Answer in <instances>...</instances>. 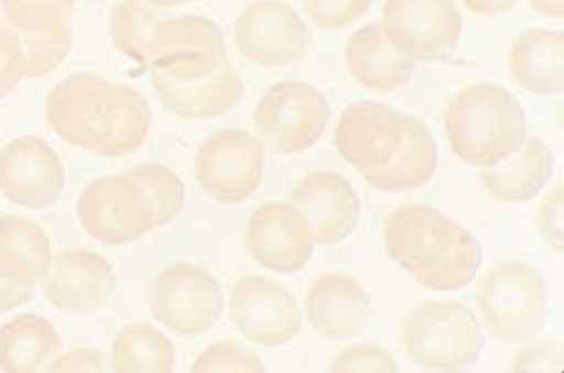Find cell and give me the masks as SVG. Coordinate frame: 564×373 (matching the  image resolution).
<instances>
[{
  "mask_svg": "<svg viewBox=\"0 0 564 373\" xmlns=\"http://www.w3.org/2000/svg\"><path fill=\"white\" fill-rule=\"evenodd\" d=\"M45 114L61 140L105 157L138 150L152 120L148 101L132 86L88 73H73L55 85Z\"/></svg>",
  "mask_w": 564,
  "mask_h": 373,
  "instance_id": "cell-1",
  "label": "cell"
},
{
  "mask_svg": "<svg viewBox=\"0 0 564 373\" xmlns=\"http://www.w3.org/2000/svg\"><path fill=\"white\" fill-rule=\"evenodd\" d=\"M382 241L391 259L430 289L468 285L482 259L481 245L469 230L422 202L392 209L383 222Z\"/></svg>",
  "mask_w": 564,
  "mask_h": 373,
  "instance_id": "cell-2",
  "label": "cell"
},
{
  "mask_svg": "<svg viewBox=\"0 0 564 373\" xmlns=\"http://www.w3.org/2000/svg\"><path fill=\"white\" fill-rule=\"evenodd\" d=\"M443 129L452 152L470 166L487 167L513 153L527 138L522 105L506 88L471 84L451 98Z\"/></svg>",
  "mask_w": 564,
  "mask_h": 373,
  "instance_id": "cell-3",
  "label": "cell"
},
{
  "mask_svg": "<svg viewBox=\"0 0 564 373\" xmlns=\"http://www.w3.org/2000/svg\"><path fill=\"white\" fill-rule=\"evenodd\" d=\"M546 301L541 273L514 259L492 264L477 288V307L485 328L505 343L534 337L545 322Z\"/></svg>",
  "mask_w": 564,
  "mask_h": 373,
  "instance_id": "cell-4",
  "label": "cell"
},
{
  "mask_svg": "<svg viewBox=\"0 0 564 373\" xmlns=\"http://www.w3.org/2000/svg\"><path fill=\"white\" fill-rule=\"evenodd\" d=\"M402 345L420 367L460 371L474 365L484 349V337L474 314L451 301H429L406 317Z\"/></svg>",
  "mask_w": 564,
  "mask_h": 373,
  "instance_id": "cell-5",
  "label": "cell"
},
{
  "mask_svg": "<svg viewBox=\"0 0 564 373\" xmlns=\"http://www.w3.org/2000/svg\"><path fill=\"white\" fill-rule=\"evenodd\" d=\"M330 109L324 95L304 80L288 79L270 86L253 111L258 139L282 155L311 149L325 131Z\"/></svg>",
  "mask_w": 564,
  "mask_h": 373,
  "instance_id": "cell-6",
  "label": "cell"
},
{
  "mask_svg": "<svg viewBox=\"0 0 564 373\" xmlns=\"http://www.w3.org/2000/svg\"><path fill=\"white\" fill-rule=\"evenodd\" d=\"M152 316L183 336H198L219 320L224 294L218 279L207 268L187 262L159 272L148 292Z\"/></svg>",
  "mask_w": 564,
  "mask_h": 373,
  "instance_id": "cell-7",
  "label": "cell"
},
{
  "mask_svg": "<svg viewBox=\"0 0 564 373\" xmlns=\"http://www.w3.org/2000/svg\"><path fill=\"white\" fill-rule=\"evenodd\" d=\"M77 215L89 235L111 245L133 242L158 228L145 189L127 173L89 183L79 195Z\"/></svg>",
  "mask_w": 564,
  "mask_h": 373,
  "instance_id": "cell-8",
  "label": "cell"
},
{
  "mask_svg": "<svg viewBox=\"0 0 564 373\" xmlns=\"http://www.w3.org/2000/svg\"><path fill=\"white\" fill-rule=\"evenodd\" d=\"M380 24L389 43L414 63L447 61L463 30L455 0H383Z\"/></svg>",
  "mask_w": 564,
  "mask_h": 373,
  "instance_id": "cell-9",
  "label": "cell"
},
{
  "mask_svg": "<svg viewBox=\"0 0 564 373\" xmlns=\"http://www.w3.org/2000/svg\"><path fill=\"white\" fill-rule=\"evenodd\" d=\"M263 147L241 129H219L199 145L193 174L200 188L221 204H239L261 185Z\"/></svg>",
  "mask_w": 564,
  "mask_h": 373,
  "instance_id": "cell-10",
  "label": "cell"
},
{
  "mask_svg": "<svg viewBox=\"0 0 564 373\" xmlns=\"http://www.w3.org/2000/svg\"><path fill=\"white\" fill-rule=\"evenodd\" d=\"M235 39L239 52L263 67L299 62L310 46L305 24L284 0H259L246 6L236 20Z\"/></svg>",
  "mask_w": 564,
  "mask_h": 373,
  "instance_id": "cell-11",
  "label": "cell"
},
{
  "mask_svg": "<svg viewBox=\"0 0 564 373\" xmlns=\"http://www.w3.org/2000/svg\"><path fill=\"white\" fill-rule=\"evenodd\" d=\"M228 309L238 331L260 345L283 344L301 329L296 299L285 286L265 276L239 278L230 289Z\"/></svg>",
  "mask_w": 564,
  "mask_h": 373,
  "instance_id": "cell-12",
  "label": "cell"
},
{
  "mask_svg": "<svg viewBox=\"0 0 564 373\" xmlns=\"http://www.w3.org/2000/svg\"><path fill=\"white\" fill-rule=\"evenodd\" d=\"M404 113L375 100H358L340 112L334 133L337 153L361 175L381 169L397 156Z\"/></svg>",
  "mask_w": 564,
  "mask_h": 373,
  "instance_id": "cell-13",
  "label": "cell"
},
{
  "mask_svg": "<svg viewBox=\"0 0 564 373\" xmlns=\"http://www.w3.org/2000/svg\"><path fill=\"white\" fill-rule=\"evenodd\" d=\"M64 186L62 160L43 138L23 135L0 150V191L11 202L45 208L61 196Z\"/></svg>",
  "mask_w": 564,
  "mask_h": 373,
  "instance_id": "cell-14",
  "label": "cell"
},
{
  "mask_svg": "<svg viewBox=\"0 0 564 373\" xmlns=\"http://www.w3.org/2000/svg\"><path fill=\"white\" fill-rule=\"evenodd\" d=\"M308 226L291 204L265 202L248 217L245 244L262 267L293 273L305 266L313 252Z\"/></svg>",
  "mask_w": 564,
  "mask_h": 373,
  "instance_id": "cell-15",
  "label": "cell"
},
{
  "mask_svg": "<svg viewBox=\"0 0 564 373\" xmlns=\"http://www.w3.org/2000/svg\"><path fill=\"white\" fill-rule=\"evenodd\" d=\"M289 200L303 215L316 244L341 241L358 226V194L337 173L314 171L305 174L292 187Z\"/></svg>",
  "mask_w": 564,
  "mask_h": 373,
  "instance_id": "cell-16",
  "label": "cell"
},
{
  "mask_svg": "<svg viewBox=\"0 0 564 373\" xmlns=\"http://www.w3.org/2000/svg\"><path fill=\"white\" fill-rule=\"evenodd\" d=\"M41 282L43 295L54 307L72 312L91 311L111 295L116 274L101 254L73 248L54 255Z\"/></svg>",
  "mask_w": 564,
  "mask_h": 373,
  "instance_id": "cell-17",
  "label": "cell"
},
{
  "mask_svg": "<svg viewBox=\"0 0 564 373\" xmlns=\"http://www.w3.org/2000/svg\"><path fill=\"white\" fill-rule=\"evenodd\" d=\"M75 0H0L3 18L22 39L31 62L59 65L70 50Z\"/></svg>",
  "mask_w": 564,
  "mask_h": 373,
  "instance_id": "cell-18",
  "label": "cell"
},
{
  "mask_svg": "<svg viewBox=\"0 0 564 373\" xmlns=\"http://www.w3.org/2000/svg\"><path fill=\"white\" fill-rule=\"evenodd\" d=\"M150 76L161 106L187 120L220 116L235 107L243 94L242 80L229 61L216 72L198 77Z\"/></svg>",
  "mask_w": 564,
  "mask_h": 373,
  "instance_id": "cell-19",
  "label": "cell"
},
{
  "mask_svg": "<svg viewBox=\"0 0 564 373\" xmlns=\"http://www.w3.org/2000/svg\"><path fill=\"white\" fill-rule=\"evenodd\" d=\"M305 305L313 329L332 339L355 333L367 320L370 308L365 288L343 273H326L314 279Z\"/></svg>",
  "mask_w": 564,
  "mask_h": 373,
  "instance_id": "cell-20",
  "label": "cell"
},
{
  "mask_svg": "<svg viewBox=\"0 0 564 373\" xmlns=\"http://www.w3.org/2000/svg\"><path fill=\"white\" fill-rule=\"evenodd\" d=\"M508 68L524 91L551 97L564 91V33L561 30L529 28L513 41Z\"/></svg>",
  "mask_w": 564,
  "mask_h": 373,
  "instance_id": "cell-21",
  "label": "cell"
},
{
  "mask_svg": "<svg viewBox=\"0 0 564 373\" xmlns=\"http://www.w3.org/2000/svg\"><path fill=\"white\" fill-rule=\"evenodd\" d=\"M553 167L554 157L550 146L540 138L531 135L509 156L481 167L479 180L494 199L525 202L542 190Z\"/></svg>",
  "mask_w": 564,
  "mask_h": 373,
  "instance_id": "cell-22",
  "label": "cell"
},
{
  "mask_svg": "<svg viewBox=\"0 0 564 373\" xmlns=\"http://www.w3.org/2000/svg\"><path fill=\"white\" fill-rule=\"evenodd\" d=\"M345 63L360 85L386 92L406 85L415 70V63L389 43L381 24L376 22L359 28L349 36Z\"/></svg>",
  "mask_w": 564,
  "mask_h": 373,
  "instance_id": "cell-23",
  "label": "cell"
},
{
  "mask_svg": "<svg viewBox=\"0 0 564 373\" xmlns=\"http://www.w3.org/2000/svg\"><path fill=\"white\" fill-rule=\"evenodd\" d=\"M438 155L427 123L404 113V135L400 151L386 167L361 175L378 190L402 193L425 186L436 173Z\"/></svg>",
  "mask_w": 564,
  "mask_h": 373,
  "instance_id": "cell-24",
  "label": "cell"
},
{
  "mask_svg": "<svg viewBox=\"0 0 564 373\" xmlns=\"http://www.w3.org/2000/svg\"><path fill=\"white\" fill-rule=\"evenodd\" d=\"M51 241L36 221L20 215L0 217V278L34 286L52 262Z\"/></svg>",
  "mask_w": 564,
  "mask_h": 373,
  "instance_id": "cell-25",
  "label": "cell"
},
{
  "mask_svg": "<svg viewBox=\"0 0 564 373\" xmlns=\"http://www.w3.org/2000/svg\"><path fill=\"white\" fill-rule=\"evenodd\" d=\"M59 350L57 330L40 315L20 314L0 326V369L4 372H40Z\"/></svg>",
  "mask_w": 564,
  "mask_h": 373,
  "instance_id": "cell-26",
  "label": "cell"
},
{
  "mask_svg": "<svg viewBox=\"0 0 564 373\" xmlns=\"http://www.w3.org/2000/svg\"><path fill=\"white\" fill-rule=\"evenodd\" d=\"M184 54L227 58L221 29L213 20L196 14L160 20L149 45L148 64L164 56Z\"/></svg>",
  "mask_w": 564,
  "mask_h": 373,
  "instance_id": "cell-27",
  "label": "cell"
},
{
  "mask_svg": "<svg viewBox=\"0 0 564 373\" xmlns=\"http://www.w3.org/2000/svg\"><path fill=\"white\" fill-rule=\"evenodd\" d=\"M110 364L115 372H171L174 348L151 323L132 322L116 334Z\"/></svg>",
  "mask_w": 564,
  "mask_h": 373,
  "instance_id": "cell-28",
  "label": "cell"
},
{
  "mask_svg": "<svg viewBox=\"0 0 564 373\" xmlns=\"http://www.w3.org/2000/svg\"><path fill=\"white\" fill-rule=\"evenodd\" d=\"M159 21L158 7L149 0H123L117 3L109 18L115 47L135 63L148 65L149 45Z\"/></svg>",
  "mask_w": 564,
  "mask_h": 373,
  "instance_id": "cell-29",
  "label": "cell"
},
{
  "mask_svg": "<svg viewBox=\"0 0 564 373\" xmlns=\"http://www.w3.org/2000/svg\"><path fill=\"white\" fill-rule=\"evenodd\" d=\"M145 189L158 227L176 219L185 201V187L174 171L160 163H140L126 172Z\"/></svg>",
  "mask_w": 564,
  "mask_h": 373,
  "instance_id": "cell-30",
  "label": "cell"
},
{
  "mask_svg": "<svg viewBox=\"0 0 564 373\" xmlns=\"http://www.w3.org/2000/svg\"><path fill=\"white\" fill-rule=\"evenodd\" d=\"M193 372H264L261 360L240 345L221 341L203 350L192 365Z\"/></svg>",
  "mask_w": 564,
  "mask_h": 373,
  "instance_id": "cell-31",
  "label": "cell"
},
{
  "mask_svg": "<svg viewBox=\"0 0 564 373\" xmlns=\"http://www.w3.org/2000/svg\"><path fill=\"white\" fill-rule=\"evenodd\" d=\"M373 0H303L312 23L323 30H338L360 19Z\"/></svg>",
  "mask_w": 564,
  "mask_h": 373,
  "instance_id": "cell-32",
  "label": "cell"
},
{
  "mask_svg": "<svg viewBox=\"0 0 564 373\" xmlns=\"http://www.w3.org/2000/svg\"><path fill=\"white\" fill-rule=\"evenodd\" d=\"M25 78L29 65L24 43L13 29L0 25V98L10 95Z\"/></svg>",
  "mask_w": 564,
  "mask_h": 373,
  "instance_id": "cell-33",
  "label": "cell"
},
{
  "mask_svg": "<svg viewBox=\"0 0 564 373\" xmlns=\"http://www.w3.org/2000/svg\"><path fill=\"white\" fill-rule=\"evenodd\" d=\"M333 372H397L392 354L373 343H357L341 349L332 361Z\"/></svg>",
  "mask_w": 564,
  "mask_h": 373,
  "instance_id": "cell-34",
  "label": "cell"
},
{
  "mask_svg": "<svg viewBox=\"0 0 564 373\" xmlns=\"http://www.w3.org/2000/svg\"><path fill=\"white\" fill-rule=\"evenodd\" d=\"M564 190L561 182L554 184L541 199L535 215L536 227L543 241L556 252H562Z\"/></svg>",
  "mask_w": 564,
  "mask_h": 373,
  "instance_id": "cell-35",
  "label": "cell"
},
{
  "mask_svg": "<svg viewBox=\"0 0 564 373\" xmlns=\"http://www.w3.org/2000/svg\"><path fill=\"white\" fill-rule=\"evenodd\" d=\"M563 345L539 342L519 349L513 356L514 372H555L563 370Z\"/></svg>",
  "mask_w": 564,
  "mask_h": 373,
  "instance_id": "cell-36",
  "label": "cell"
},
{
  "mask_svg": "<svg viewBox=\"0 0 564 373\" xmlns=\"http://www.w3.org/2000/svg\"><path fill=\"white\" fill-rule=\"evenodd\" d=\"M106 358L96 348H76L57 354L50 363L52 372H104Z\"/></svg>",
  "mask_w": 564,
  "mask_h": 373,
  "instance_id": "cell-37",
  "label": "cell"
},
{
  "mask_svg": "<svg viewBox=\"0 0 564 373\" xmlns=\"http://www.w3.org/2000/svg\"><path fill=\"white\" fill-rule=\"evenodd\" d=\"M32 289V286L17 285L0 278V314L28 301Z\"/></svg>",
  "mask_w": 564,
  "mask_h": 373,
  "instance_id": "cell-38",
  "label": "cell"
},
{
  "mask_svg": "<svg viewBox=\"0 0 564 373\" xmlns=\"http://www.w3.org/2000/svg\"><path fill=\"white\" fill-rule=\"evenodd\" d=\"M462 2L475 14L495 17L510 11L517 0H462Z\"/></svg>",
  "mask_w": 564,
  "mask_h": 373,
  "instance_id": "cell-39",
  "label": "cell"
},
{
  "mask_svg": "<svg viewBox=\"0 0 564 373\" xmlns=\"http://www.w3.org/2000/svg\"><path fill=\"white\" fill-rule=\"evenodd\" d=\"M529 6L538 13L552 19H563L564 0H528Z\"/></svg>",
  "mask_w": 564,
  "mask_h": 373,
  "instance_id": "cell-40",
  "label": "cell"
},
{
  "mask_svg": "<svg viewBox=\"0 0 564 373\" xmlns=\"http://www.w3.org/2000/svg\"><path fill=\"white\" fill-rule=\"evenodd\" d=\"M149 1L156 7H174V6L184 4V3L195 1V0H149Z\"/></svg>",
  "mask_w": 564,
  "mask_h": 373,
  "instance_id": "cell-41",
  "label": "cell"
}]
</instances>
